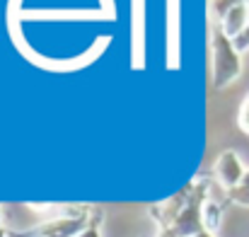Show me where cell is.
<instances>
[{
	"label": "cell",
	"mask_w": 249,
	"mask_h": 237,
	"mask_svg": "<svg viewBox=\"0 0 249 237\" xmlns=\"http://www.w3.org/2000/svg\"><path fill=\"white\" fill-rule=\"evenodd\" d=\"M218 24L223 27V32H225L230 39H235L249 24V2H240V5H235L232 10H228L225 17H223Z\"/></svg>",
	"instance_id": "cell-3"
},
{
	"label": "cell",
	"mask_w": 249,
	"mask_h": 237,
	"mask_svg": "<svg viewBox=\"0 0 249 237\" xmlns=\"http://www.w3.org/2000/svg\"><path fill=\"white\" fill-rule=\"evenodd\" d=\"M97 225H99V216H94V218L89 220V225H87L78 237H99V228H97Z\"/></svg>",
	"instance_id": "cell-7"
},
{
	"label": "cell",
	"mask_w": 249,
	"mask_h": 237,
	"mask_svg": "<svg viewBox=\"0 0 249 237\" xmlns=\"http://www.w3.org/2000/svg\"><path fill=\"white\" fill-rule=\"evenodd\" d=\"M237 126H240V131H245L249 136V94L242 99V104H240V111H237Z\"/></svg>",
	"instance_id": "cell-5"
},
{
	"label": "cell",
	"mask_w": 249,
	"mask_h": 237,
	"mask_svg": "<svg viewBox=\"0 0 249 237\" xmlns=\"http://www.w3.org/2000/svg\"><path fill=\"white\" fill-rule=\"evenodd\" d=\"M211 51H213V85L225 90L242 75V54L235 41L223 32L220 24L211 29Z\"/></svg>",
	"instance_id": "cell-1"
},
{
	"label": "cell",
	"mask_w": 249,
	"mask_h": 237,
	"mask_svg": "<svg viewBox=\"0 0 249 237\" xmlns=\"http://www.w3.org/2000/svg\"><path fill=\"white\" fill-rule=\"evenodd\" d=\"M245 174H247V167H245L242 158L235 150H223L215 160V164H213V179L228 194L235 191L245 182Z\"/></svg>",
	"instance_id": "cell-2"
},
{
	"label": "cell",
	"mask_w": 249,
	"mask_h": 237,
	"mask_svg": "<svg viewBox=\"0 0 249 237\" xmlns=\"http://www.w3.org/2000/svg\"><path fill=\"white\" fill-rule=\"evenodd\" d=\"M232 41H235V46L240 49V54L249 51V24L242 29V32H240V34H237V36H235V39H232Z\"/></svg>",
	"instance_id": "cell-6"
},
{
	"label": "cell",
	"mask_w": 249,
	"mask_h": 237,
	"mask_svg": "<svg viewBox=\"0 0 249 237\" xmlns=\"http://www.w3.org/2000/svg\"><path fill=\"white\" fill-rule=\"evenodd\" d=\"M228 199H230V203L249 206V169H247V174H245V182H242L235 191H230V194H228Z\"/></svg>",
	"instance_id": "cell-4"
}]
</instances>
